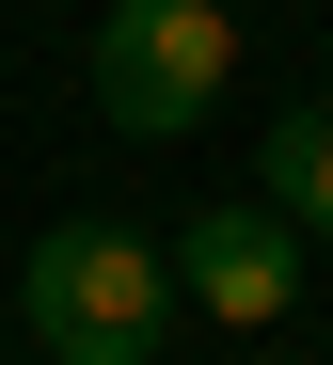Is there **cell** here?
Wrapping results in <instances>:
<instances>
[{
  "label": "cell",
  "mask_w": 333,
  "mask_h": 365,
  "mask_svg": "<svg viewBox=\"0 0 333 365\" xmlns=\"http://www.w3.org/2000/svg\"><path fill=\"white\" fill-rule=\"evenodd\" d=\"M16 302H32L48 365H159V334H175V255L127 238V222H48L32 270H16Z\"/></svg>",
  "instance_id": "1"
},
{
  "label": "cell",
  "mask_w": 333,
  "mask_h": 365,
  "mask_svg": "<svg viewBox=\"0 0 333 365\" xmlns=\"http://www.w3.org/2000/svg\"><path fill=\"white\" fill-rule=\"evenodd\" d=\"M254 207H286V222H333V96L270 111V143H254Z\"/></svg>",
  "instance_id": "4"
},
{
  "label": "cell",
  "mask_w": 333,
  "mask_h": 365,
  "mask_svg": "<svg viewBox=\"0 0 333 365\" xmlns=\"http://www.w3.org/2000/svg\"><path fill=\"white\" fill-rule=\"evenodd\" d=\"M238 96V16L222 0H111L96 16V111L127 143H190Z\"/></svg>",
  "instance_id": "2"
},
{
  "label": "cell",
  "mask_w": 333,
  "mask_h": 365,
  "mask_svg": "<svg viewBox=\"0 0 333 365\" xmlns=\"http://www.w3.org/2000/svg\"><path fill=\"white\" fill-rule=\"evenodd\" d=\"M175 286L207 302L222 334H254V318H286V302H302V222L238 191V207H207V222L175 238Z\"/></svg>",
  "instance_id": "3"
}]
</instances>
